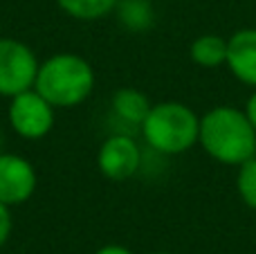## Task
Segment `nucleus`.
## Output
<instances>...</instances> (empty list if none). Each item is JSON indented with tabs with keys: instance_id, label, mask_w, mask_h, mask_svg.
<instances>
[{
	"instance_id": "nucleus-14",
	"label": "nucleus",
	"mask_w": 256,
	"mask_h": 254,
	"mask_svg": "<svg viewBox=\"0 0 256 254\" xmlns=\"http://www.w3.org/2000/svg\"><path fill=\"white\" fill-rule=\"evenodd\" d=\"M9 234H12V214H9V207L0 202V248L7 243Z\"/></svg>"
},
{
	"instance_id": "nucleus-2",
	"label": "nucleus",
	"mask_w": 256,
	"mask_h": 254,
	"mask_svg": "<svg viewBox=\"0 0 256 254\" xmlns=\"http://www.w3.org/2000/svg\"><path fill=\"white\" fill-rule=\"evenodd\" d=\"M94 72L84 56L61 52L38 66L34 90L40 92L54 108H72L92 94Z\"/></svg>"
},
{
	"instance_id": "nucleus-16",
	"label": "nucleus",
	"mask_w": 256,
	"mask_h": 254,
	"mask_svg": "<svg viewBox=\"0 0 256 254\" xmlns=\"http://www.w3.org/2000/svg\"><path fill=\"white\" fill-rule=\"evenodd\" d=\"M94 254H132V252L126 250V248H122V246H106V248H102V250H97Z\"/></svg>"
},
{
	"instance_id": "nucleus-18",
	"label": "nucleus",
	"mask_w": 256,
	"mask_h": 254,
	"mask_svg": "<svg viewBox=\"0 0 256 254\" xmlns=\"http://www.w3.org/2000/svg\"><path fill=\"white\" fill-rule=\"evenodd\" d=\"M0 144H2V135H0Z\"/></svg>"
},
{
	"instance_id": "nucleus-5",
	"label": "nucleus",
	"mask_w": 256,
	"mask_h": 254,
	"mask_svg": "<svg viewBox=\"0 0 256 254\" xmlns=\"http://www.w3.org/2000/svg\"><path fill=\"white\" fill-rule=\"evenodd\" d=\"M9 124L20 138L40 140L54 126V106L36 92L34 88L12 97L9 104Z\"/></svg>"
},
{
	"instance_id": "nucleus-3",
	"label": "nucleus",
	"mask_w": 256,
	"mask_h": 254,
	"mask_svg": "<svg viewBox=\"0 0 256 254\" xmlns=\"http://www.w3.org/2000/svg\"><path fill=\"white\" fill-rule=\"evenodd\" d=\"M142 135L153 151L164 156H180L198 142L200 120L184 104L162 102L150 106L142 124Z\"/></svg>"
},
{
	"instance_id": "nucleus-8",
	"label": "nucleus",
	"mask_w": 256,
	"mask_h": 254,
	"mask_svg": "<svg viewBox=\"0 0 256 254\" xmlns=\"http://www.w3.org/2000/svg\"><path fill=\"white\" fill-rule=\"evenodd\" d=\"M227 66L238 81L256 88V30H240L227 38Z\"/></svg>"
},
{
	"instance_id": "nucleus-6",
	"label": "nucleus",
	"mask_w": 256,
	"mask_h": 254,
	"mask_svg": "<svg viewBox=\"0 0 256 254\" xmlns=\"http://www.w3.org/2000/svg\"><path fill=\"white\" fill-rule=\"evenodd\" d=\"M97 166L108 180L124 182L142 166V151L137 142L126 133H115L102 144L97 153Z\"/></svg>"
},
{
	"instance_id": "nucleus-7",
	"label": "nucleus",
	"mask_w": 256,
	"mask_h": 254,
	"mask_svg": "<svg viewBox=\"0 0 256 254\" xmlns=\"http://www.w3.org/2000/svg\"><path fill=\"white\" fill-rule=\"evenodd\" d=\"M36 189V171L27 158L0 153V202L7 207L22 205Z\"/></svg>"
},
{
	"instance_id": "nucleus-10",
	"label": "nucleus",
	"mask_w": 256,
	"mask_h": 254,
	"mask_svg": "<svg viewBox=\"0 0 256 254\" xmlns=\"http://www.w3.org/2000/svg\"><path fill=\"white\" fill-rule=\"evenodd\" d=\"M191 58L202 68H218L227 63V40L218 34H202L191 43Z\"/></svg>"
},
{
	"instance_id": "nucleus-11",
	"label": "nucleus",
	"mask_w": 256,
	"mask_h": 254,
	"mask_svg": "<svg viewBox=\"0 0 256 254\" xmlns=\"http://www.w3.org/2000/svg\"><path fill=\"white\" fill-rule=\"evenodd\" d=\"M115 9L120 22L130 32H146L155 22V12L148 0H120Z\"/></svg>"
},
{
	"instance_id": "nucleus-15",
	"label": "nucleus",
	"mask_w": 256,
	"mask_h": 254,
	"mask_svg": "<svg viewBox=\"0 0 256 254\" xmlns=\"http://www.w3.org/2000/svg\"><path fill=\"white\" fill-rule=\"evenodd\" d=\"M245 115L250 117V122H252V126L256 128V92L252 97L248 99V106H245Z\"/></svg>"
},
{
	"instance_id": "nucleus-13",
	"label": "nucleus",
	"mask_w": 256,
	"mask_h": 254,
	"mask_svg": "<svg viewBox=\"0 0 256 254\" xmlns=\"http://www.w3.org/2000/svg\"><path fill=\"white\" fill-rule=\"evenodd\" d=\"M236 189L240 194V200L248 207L256 210V156L240 164L238 178H236Z\"/></svg>"
},
{
	"instance_id": "nucleus-12",
	"label": "nucleus",
	"mask_w": 256,
	"mask_h": 254,
	"mask_svg": "<svg viewBox=\"0 0 256 254\" xmlns=\"http://www.w3.org/2000/svg\"><path fill=\"white\" fill-rule=\"evenodd\" d=\"M58 7L76 20H97L110 14L120 0H56Z\"/></svg>"
},
{
	"instance_id": "nucleus-17",
	"label": "nucleus",
	"mask_w": 256,
	"mask_h": 254,
	"mask_svg": "<svg viewBox=\"0 0 256 254\" xmlns=\"http://www.w3.org/2000/svg\"><path fill=\"white\" fill-rule=\"evenodd\" d=\"M155 254H168V252H155Z\"/></svg>"
},
{
	"instance_id": "nucleus-4",
	"label": "nucleus",
	"mask_w": 256,
	"mask_h": 254,
	"mask_svg": "<svg viewBox=\"0 0 256 254\" xmlns=\"http://www.w3.org/2000/svg\"><path fill=\"white\" fill-rule=\"evenodd\" d=\"M36 74V54L16 38H0V94L12 99L25 90H32Z\"/></svg>"
},
{
	"instance_id": "nucleus-9",
	"label": "nucleus",
	"mask_w": 256,
	"mask_h": 254,
	"mask_svg": "<svg viewBox=\"0 0 256 254\" xmlns=\"http://www.w3.org/2000/svg\"><path fill=\"white\" fill-rule=\"evenodd\" d=\"M148 110H150V102L140 90L120 88L112 94V112H115L117 120L124 122L128 126H140L142 128Z\"/></svg>"
},
{
	"instance_id": "nucleus-1",
	"label": "nucleus",
	"mask_w": 256,
	"mask_h": 254,
	"mask_svg": "<svg viewBox=\"0 0 256 254\" xmlns=\"http://www.w3.org/2000/svg\"><path fill=\"white\" fill-rule=\"evenodd\" d=\"M202 148L222 164H243L256 156V128L234 106H216L200 120Z\"/></svg>"
}]
</instances>
